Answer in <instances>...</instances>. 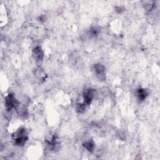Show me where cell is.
<instances>
[{"label": "cell", "instance_id": "obj_1", "mask_svg": "<svg viewBox=\"0 0 160 160\" xmlns=\"http://www.w3.org/2000/svg\"><path fill=\"white\" fill-rule=\"evenodd\" d=\"M19 103L13 94H9L5 98V106L8 111L11 110L13 108H17Z\"/></svg>", "mask_w": 160, "mask_h": 160}, {"label": "cell", "instance_id": "obj_2", "mask_svg": "<svg viewBox=\"0 0 160 160\" xmlns=\"http://www.w3.org/2000/svg\"><path fill=\"white\" fill-rule=\"evenodd\" d=\"M94 70L97 78L101 81H104L106 79L105 67L101 64H97L94 66Z\"/></svg>", "mask_w": 160, "mask_h": 160}, {"label": "cell", "instance_id": "obj_3", "mask_svg": "<svg viewBox=\"0 0 160 160\" xmlns=\"http://www.w3.org/2000/svg\"><path fill=\"white\" fill-rule=\"evenodd\" d=\"M94 93L95 91L93 90H88L85 91V93L83 95L84 99V104L87 106L90 105L91 103L92 100L94 98Z\"/></svg>", "mask_w": 160, "mask_h": 160}, {"label": "cell", "instance_id": "obj_4", "mask_svg": "<svg viewBox=\"0 0 160 160\" xmlns=\"http://www.w3.org/2000/svg\"><path fill=\"white\" fill-rule=\"evenodd\" d=\"M33 55L37 61H42L43 56H44V53H43V50H41V48L39 46L35 48V49H34L33 51Z\"/></svg>", "mask_w": 160, "mask_h": 160}, {"label": "cell", "instance_id": "obj_5", "mask_svg": "<svg viewBox=\"0 0 160 160\" xmlns=\"http://www.w3.org/2000/svg\"><path fill=\"white\" fill-rule=\"evenodd\" d=\"M28 140V137L27 135H24V136H20V137H18L15 138L14 139V141H15V144L19 146H21L25 145L26 142Z\"/></svg>", "mask_w": 160, "mask_h": 160}, {"label": "cell", "instance_id": "obj_6", "mask_svg": "<svg viewBox=\"0 0 160 160\" xmlns=\"http://www.w3.org/2000/svg\"><path fill=\"white\" fill-rule=\"evenodd\" d=\"M137 95H138V99L140 100V101H143L146 98V97L148 96V93L146 91L144 90V89H139L138 90V92H137Z\"/></svg>", "mask_w": 160, "mask_h": 160}, {"label": "cell", "instance_id": "obj_7", "mask_svg": "<svg viewBox=\"0 0 160 160\" xmlns=\"http://www.w3.org/2000/svg\"><path fill=\"white\" fill-rule=\"evenodd\" d=\"M83 146L85 148L88 150L90 152H93L94 148H95V143L94 142L92 141V140H90V141L86 142L84 144Z\"/></svg>", "mask_w": 160, "mask_h": 160}, {"label": "cell", "instance_id": "obj_8", "mask_svg": "<svg viewBox=\"0 0 160 160\" xmlns=\"http://www.w3.org/2000/svg\"><path fill=\"white\" fill-rule=\"evenodd\" d=\"M86 109V105L84 103H78L76 104V110L79 113H83Z\"/></svg>", "mask_w": 160, "mask_h": 160}, {"label": "cell", "instance_id": "obj_9", "mask_svg": "<svg viewBox=\"0 0 160 160\" xmlns=\"http://www.w3.org/2000/svg\"><path fill=\"white\" fill-rule=\"evenodd\" d=\"M153 7V1H147L144 4V8L146 11H150Z\"/></svg>", "mask_w": 160, "mask_h": 160}]
</instances>
